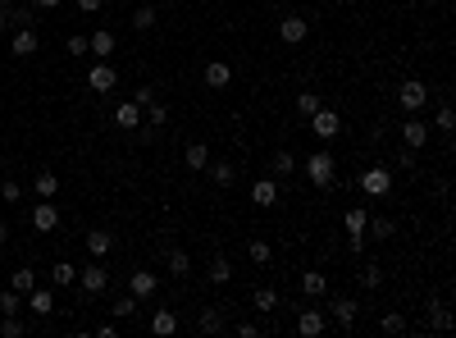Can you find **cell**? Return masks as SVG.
I'll return each instance as SVG.
<instances>
[{"mask_svg": "<svg viewBox=\"0 0 456 338\" xmlns=\"http://www.w3.org/2000/svg\"><path fill=\"white\" fill-rule=\"evenodd\" d=\"M110 311L119 315V320H128V315H137V297H133V293H128V297H119V302H114Z\"/></svg>", "mask_w": 456, "mask_h": 338, "instance_id": "36", "label": "cell"}, {"mask_svg": "<svg viewBox=\"0 0 456 338\" xmlns=\"http://www.w3.org/2000/svg\"><path fill=\"white\" fill-rule=\"evenodd\" d=\"M114 83H119V73H114L105 60H101V64H92V73H87V87H92V92H101V96H105V92H114Z\"/></svg>", "mask_w": 456, "mask_h": 338, "instance_id": "8", "label": "cell"}, {"mask_svg": "<svg viewBox=\"0 0 456 338\" xmlns=\"http://www.w3.org/2000/svg\"><path fill=\"white\" fill-rule=\"evenodd\" d=\"M361 284H365V288H379V284H383V270H379V265H365V270H361Z\"/></svg>", "mask_w": 456, "mask_h": 338, "instance_id": "43", "label": "cell"}, {"mask_svg": "<svg viewBox=\"0 0 456 338\" xmlns=\"http://www.w3.org/2000/svg\"><path fill=\"white\" fill-rule=\"evenodd\" d=\"M297 334H306V338L324 334V311H315V306H306V311L297 315Z\"/></svg>", "mask_w": 456, "mask_h": 338, "instance_id": "13", "label": "cell"}, {"mask_svg": "<svg viewBox=\"0 0 456 338\" xmlns=\"http://www.w3.org/2000/svg\"><path fill=\"white\" fill-rule=\"evenodd\" d=\"M183 165H187V169H206L210 165V147H206V142H192V147L183 151Z\"/></svg>", "mask_w": 456, "mask_h": 338, "instance_id": "19", "label": "cell"}, {"mask_svg": "<svg viewBox=\"0 0 456 338\" xmlns=\"http://www.w3.org/2000/svg\"><path fill=\"white\" fill-rule=\"evenodd\" d=\"M228 279H233V265L224 256H215V260H210V284H228Z\"/></svg>", "mask_w": 456, "mask_h": 338, "instance_id": "33", "label": "cell"}, {"mask_svg": "<svg viewBox=\"0 0 456 338\" xmlns=\"http://www.w3.org/2000/svg\"><path fill=\"white\" fill-rule=\"evenodd\" d=\"M251 201H256V206H274L278 201V183L274 179H256L251 183Z\"/></svg>", "mask_w": 456, "mask_h": 338, "instance_id": "15", "label": "cell"}, {"mask_svg": "<svg viewBox=\"0 0 456 338\" xmlns=\"http://www.w3.org/2000/svg\"><path fill=\"white\" fill-rule=\"evenodd\" d=\"M9 23V5H0V28H5Z\"/></svg>", "mask_w": 456, "mask_h": 338, "instance_id": "51", "label": "cell"}, {"mask_svg": "<svg viewBox=\"0 0 456 338\" xmlns=\"http://www.w3.org/2000/svg\"><path fill=\"white\" fill-rule=\"evenodd\" d=\"M429 315H433V330H452V311H448L443 302H433V306H429Z\"/></svg>", "mask_w": 456, "mask_h": 338, "instance_id": "37", "label": "cell"}, {"mask_svg": "<svg viewBox=\"0 0 456 338\" xmlns=\"http://www.w3.org/2000/svg\"><path fill=\"white\" fill-rule=\"evenodd\" d=\"M18 311H23V293L5 288V293H0V315H18Z\"/></svg>", "mask_w": 456, "mask_h": 338, "instance_id": "28", "label": "cell"}, {"mask_svg": "<svg viewBox=\"0 0 456 338\" xmlns=\"http://www.w3.org/2000/svg\"><path fill=\"white\" fill-rule=\"evenodd\" d=\"M269 169H274V174H283V179H288V174L297 169V156H292V151H278V156L269 160Z\"/></svg>", "mask_w": 456, "mask_h": 338, "instance_id": "34", "label": "cell"}, {"mask_svg": "<svg viewBox=\"0 0 456 338\" xmlns=\"http://www.w3.org/2000/svg\"><path fill=\"white\" fill-rule=\"evenodd\" d=\"M247 256L256 260V265H269V243H260V238H256V243H247Z\"/></svg>", "mask_w": 456, "mask_h": 338, "instance_id": "40", "label": "cell"}, {"mask_svg": "<svg viewBox=\"0 0 456 338\" xmlns=\"http://www.w3.org/2000/svg\"><path fill=\"white\" fill-rule=\"evenodd\" d=\"M27 311H32V315H51V311H55V293L32 288V293H27Z\"/></svg>", "mask_w": 456, "mask_h": 338, "instance_id": "16", "label": "cell"}, {"mask_svg": "<svg viewBox=\"0 0 456 338\" xmlns=\"http://www.w3.org/2000/svg\"><path fill=\"white\" fill-rule=\"evenodd\" d=\"M87 51H96V55L105 60V55L114 51V32H110V28H96V32L87 37Z\"/></svg>", "mask_w": 456, "mask_h": 338, "instance_id": "17", "label": "cell"}, {"mask_svg": "<svg viewBox=\"0 0 456 338\" xmlns=\"http://www.w3.org/2000/svg\"><path fill=\"white\" fill-rule=\"evenodd\" d=\"M197 325H201V334H219V330H224V315H219L215 306H206V311H201V320H197Z\"/></svg>", "mask_w": 456, "mask_h": 338, "instance_id": "30", "label": "cell"}, {"mask_svg": "<svg viewBox=\"0 0 456 338\" xmlns=\"http://www.w3.org/2000/svg\"><path fill=\"white\" fill-rule=\"evenodd\" d=\"M9 51L27 60V55L37 51V32H32V28H18V32H14V42H9Z\"/></svg>", "mask_w": 456, "mask_h": 338, "instance_id": "20", "label": "cell"}, {"mask_svg": "<svg viewBox=\"0 0 456 338\" xmlns=\"http://www.w3.org/2000/svg\"><path fill=\"white\" fill-rule=\"evenodd\" d=\"M9 288H14V293H32V288H37V274H32V270H14V279H9Z\"/></svg>", "mask_w": 456, "mask_h": 338, "instance_id": "29", "label": "cell"}, {"mask_svg": "<svg viewBox=\"0 0 456 338\" xmlns=\"http://www.w3.org/2000/svg\"><path fill=\"white\" fill-rule=\"evenodd\" d=\"M32 192H37V197H46V201H51L55 192H60V174L42 169V174H37V179H32Z\"/></svg>", "mask_w": 456, "mask_h": 338, "instance_id": "18", "label": "cell"}, {"mask_svg": "<svg viewBox=\"0 0 456 338\" xmlns=\"http://www.w3.org/2000/svg\"><path fill=\"white\" fill-rule=\"evenodd\" d=\"M0 334L5 338H23V320H18V315H5V320H0Z\"/></svg>", "mask_w": 456, "mask_h": 338, "instance_id": "41", "label": "cell"}, {"mask_svg": "<svg viewBox=\"0 0 456 338\" xmlns=\"http://www.w3.org/2000/svg\"><path fill=\"white\" fill-rule=\"evenodd\" d=\"M302 293L306 297H324L328 293V279L319 274V270H306V274H302Z\"/></svg>", "mask_w": 456, "mask_h": 338, "instance_id": "22", "label": "cell"}, {"mask_svg": "<svg viewBox=\"0 0 456 338\" xmlns=\"http://www.w3.org/2000/svg\"><path fill=\"white\" fill-rule=\"evenodd\" d=\"M78 284H82V293H105V284H110V274H105V265L96 260V265L78 270Z\"/></svg>", "mask_w": 456, "mask_h": 338, "instance_id": "9", "label": "cell"}, {"mask_svg": "<svg viewBox=\"0 0 456 338\" xmlns=\"http://www.w3.org/2000/svg\"><path fill=\"white\" fill-rule=\"evenodd\" d=\"M155 18H160V14H155L151 5H142L137 14H133V28H137V32H147V28H155Z\"/></svg>", "mask_w": 456, "mask_h": 338, "instance_id": "35", "label": "cell"}, {"mask_svg": "<svg viewBox=\"0 0 456 338\" xmlns=\"http://www.w3.org/2000/svg\"><path fill=\"white\" fill-rule=\"evenodd\" d=\"M297 110H302L306 119H310V114L319 110V96H315V92H302V96H297Z\"/></svg>", "mask_w": 456, "mask_h": 338, "instance_id": "42", "label": "cell"}, {"mask_svg": "<svg viewBox=\"0 0 456 338\" xmlns=\"http://www.w3.org/2000/svg\"><path fill=\"white\" fill-rule=\"evenodd\" d=\"M69 55H87V37H69Z\"/></svg>", "mask_w": 456, "mask_h": 338, "instance_id": "48", "label": "cell"}, {"mask_svg": "<svg viewBox=\"0 0 456 338\" xmlns=\"http://www.w3.org/2000/svg\"><path fill=\"white\" fill-rule=\"evenodd\" d=\"M306 32H310V23H306L302 14H283V18H278V37H283L288 46H302Z\"/></svg>", "mask_w": 456, "mask_h": 338, "instance_id": "6", "label": "cell"}, {"mask_svg": "<svg viewBox=\"0 0 456 338\" xmlns=\"http://www.w3.org/2000/svg\"><path fill=\"white\" fill-rule=\"evenodd\" d=\"M397 101H402L406 114H415V110H424V105H429V87H424L420 78H406L402 87H397Z\"/></svg>", "mask_w": 456, "mask_h": 338, "instance_id": "3", "label": "cell"}, {"mask_svg": "<svg viewBox=\"0 0 456 338\" xmlns=\"http://www.w3.org/2000/svg\"><path fill=\"white\" fill-rule=\"evenodd\" d=\"M142 110H147V123H151V128L169 123V105H164V101H151V105H142Z\"/></svg>", "mask_w": 456, "mask_h": 338, "instance_id": "31", "label": "cell"}, {"mask_svg": "<svg viewBox=\"0 0 456 338\" xmlns=\"http://www.w3.org/2000/svg\"><path fill=\"white\" fill-rule=\"evenodd\" d=\"M73 279H78V265H73V260H55V270H51V284H55V288H69Z\"/></svg>", "mask_w": 456, "mask_h": 338, "instance_id": "25", "label": "cell"}, {"mask_svg": "<svg viewBox=\"0 0 456 338\" xmlns=\"http://www.w3.org/2000/svg\"><path fill=\"white\" fill-rule=\"evenodd\" d=\"M379 325H383L388 334H402V330H406V320H402V315H397V311H388V315H383Z\"/></svg>", "mask_w": 456, "mask_h": 338, "instance_id": "45", "label": "cell"}, {"mask_svg": "<svg viewBox=\"0 0 456 338\" xmlns=\"http://www.w3.org/2000/svg\"><path fill=\"white\" fill-rule=\"evenodd\" d=\"M402 142H406V147H424V142H429V123H420V119H406L402 123Z\"/></svg>", "mask_w": 456, "mask_h": 338, "instance_id": "14", "label": "cell"}, {"mask_svg": "<svg viewBox=\"0 0 456 338\" xmlns=\"http://www.w3.org/2000/svg\"><path fill=\"white\" fill-rule=\"evenodd\" d=\"M137 123H147V114H142V105H137V101L114 105V128H137Z\"/></svg>", "mask_w": 456, "mask_h": 338, "instance_id": "10", "label": "cell"}, {"mask_svg": "<svg viewBox=\"0 0 456 338\" xmlns=\"http://www.w3.org/2000/svg\"><path fill=\"white\" fill-rule=\"evenodd\" d=\"M365 234H374V238H393L397 224H393V219H370V224H365Z\"/></svg>", "mask_w": 456, "mask_h": 338, "instance_id": "38", "label": "cell"}, {"mask_svg": "<svg viewBox=\"0 0 456 338\" xmlns=\"http://www.w3.org/2000/svg\"><path fill=\"white\" fill-rule=\"evenodd\" d=\"M32 229H37V234H51V229H60V210H55L51 201H42V206L32 210Z\"/></svg>", "mask_w": 456, "mask_h": 338, "instance_id": "12", "label": "cell"}, {"mask_svg": "<svg viewBox=\"0 0 456 338\" xmlns=\"http://www.w3.org/2000/svg\"><path fill=\"white\" fill-rule=\"evenodd\" d=\"M328 311H333V320L343 325V330H356V302L352 297H328Z\"/></svg>", "mask_w": 456, "mask_h": 338, "instance_id": "11", "label": "cell"}, {"mask_svg": "<svg viewBox=\"0 0 456 338\" xmlns=\"http://www.w3.org/2000/svg\"><path fill=\"white\" fill-rule=\"evenodd\" d=\"M155 288H160V279H155L151 270H133V274H128V293L137 297V302H147V297H155Z\"/></svg>", "mask_w": 456, "mask_h": 338, "instance_id": "7", "label": "cell"}, {"mask_svg": "<svg viewBox=\"0 0 456 338\" xmlns=\"http://www.w3.org/2000/svg\"><path fill=\"white\" fill-rule=\"evenodd\" d=\"M365 224H370V210H361V206H352L343 215V229H347V243H352V252L361 256L365 252Z\"/></svg>", "mask_w": 456, "mask_h": 338, "instance_id": "2", "label": "cell"}, {"mask_svg": "<svg viewBox=\"0 0 456 338\" xmlns=\"http://www.w3.org/2000/svg\"><path fill=\"white\" fill-rule=\"evenodd\" d=\"M238 334H242V338H260V325H256V320H242Z\"/></svg>", "mask_w": 456, "mask_h": 338, "instance_id": "46", "label": "cell"}, {"mask_svg": "<svg viewBox=\"0 0 456 338\" xmlns=\"http://www.w3.org/2000/svg\"><path fill=\"white\" fill-rule=\"evenodd\" d=\"M361 192L365 197H388V192H393V174H388L383 165H370L361 174Z\"/></svg>", "mask_w": 456, "mask_h": 338, "instance_id": "5", "label": "cell"}, {"mask_svg": "<svg viewBox=\"0 0 456 338\" xmlns=\"http://www.w3.org/2000/svg\"><path fill=\"white\" fill-rule=\"evenodd\" d=\"M110 247H114V238L105 234V229H92V234H87V252H92L96 260H101L105 252H110Z\"/></svg>", "mask_w": 456, "mask_h": 338, "instance_id": "23", "label": "cell"}, {"mask_svg": "<svg viewBox=\"0 0 456 338\" xmlns=\"http://www.w3.org/2000/svg\"><path fill=\"white\" fill-rule=\"evenodd\" d=\"M228 83H233V69L224 60H210L206 64V87H228Z\"/></svg>", "mask_w": 456, "mask_h": 338, "instance_id": "21", "label": "cell"}, {"mask_svg": "<svg viewBox=\"0 0 456 338\" xmlns=\"http://www.w3.org/2000/svg\"><path fill=\"white\" fill-rule=\"evenodd\" d=\"M433 128H438V133H452V128H456V114H452V105H443V110L433 114Z\"/></svg>", "mask_w": 456, "mask_h": 338, "instance_id": "39", "label": "cell"}, {"mask_svg": "<svg viewBox=\"0 0 456 338\" xmlns=\"http://www.w3.org/2000/svg\"><path fill=\"white\" fill-rule=\"evenodd\" d=\"M169 270H173V279H183L192 270V256L183 252V247H173V252H169Z\"/></svg>", "mask_w": 456, "mask_h": 338, "instance_id": "32", "label": "cell"}, {"mask_svg": "<svg viewBox=\"0 0 456 338\" xmlns=\"http://www.w3.org/2000/svg\"><path fill=\"white\" fill-rule=\"evenodd\" d=\"M78 9H82V14H96V9H101V0H78Z\"/></svg>", "mask_w": 456, "mask_h": 338, "instance_id": "49", "label": "cell"}, {"mask_svg": "<svg viewBox=\"0 0 456 338\" xmlns=\"http://www.w3.org/2000/svg\"><path fill=\"white\" fill-rule=\"evenodd\" d=\"M310 133H315L319 142H333L338 133H343V119H338V114L328 110V105H319V110L310 114Z\"/></svg>", "mask_w": 456, "mask_h": 338, "instance_id": "4", "label": "cell"}, {"mask_svg": "<svg viewBox=\"0 0 456 338\" xmlns=\"http://www.w3.org/2000/svg\"><path fill=\"white\" fill-rule=\"evenodd\" d=\"M151 330H155V334H173V330H178V311H169V306H160V311L151 315Z\"/></svg>", "mask_w": 456, "mask_h": 338, "instance_id": "24", "label": "cell"}, {"mask_svg": "<svg viewBox=\"0 0 456 338\" xmlns=\"http://www.w3.org/2000/svg\"><path fill=\"white\" fill-rule=\"evenodd\" d=\"M5 238H9V229H5V219H0V243H5Z\"/></svg>", "mask_w": 456, "mask_h": 338, "instance_id": "52", "label": "cell"}, {"mask_svg": "<svg viewBox=\"0 0 456 338\" xmlns=\"http://www.w3.org/2000/svg\"><path fill=\"white\" fill-rule=\"evenodd\" d=\"M18 197H23V188H18L14 179H5V183H0V201H18Z\"/></svg>", "mask_w": 456, "mask_h": 338, "instance_id": "44", "label": "cell"}, {"mask_svg": "<svg viewBox=\"0 0 456 338\" xmlns=\"http://www.w3.org/2000/svg\"><path fill=\"white\" fill-rule=\"evenodd\" d=\"M27 5H37V9H55L60 0H27Z\"/></svg>", "mask_w": 456, "mask_h": 338, "instance_id": "50", "label": "cell"}, {"mask_svg": "<svg viewBox=\"0 0 456 338\" xmlns=\"http://www.w3.org/2000/svg\"><path fill=\"white\" fill-rule=\"evenodd\" d=\"M206 169H210V179H215V183H219V188H228V183H233V179H238V169H233V165H228V160H210V165H206Z\"/></svg>", "mask_w": 456, "mask_h": 338, "instance_id": "27", "label": "cell"}, {"mask_svg": "<svg viewBox=\"0 0 456 338\" xmlns=\"http://www.w3.org/2000/svg\"><path fill=\"white\" fill-rule=\"evenodd\" d=\"M302 165H306V179L315 183V188H333V169H338V160L328 156V151H310Z\"/></svg>", "mask_w": 456, "mask_h": 338, "instance_id": "1", "label": "cell"}, {"mask_svg": "<svg viewBox=\"0 0 456 338\" xmlns=\"http://www.w3.org/2000/svg\"><path fill=\"white\" fill-rule=\"evenodd\" d=\"M133 101H137V105H151L155 101V87H137V96H133Z\"/></svg>", "mask_w": 456, "mask_h": 338, "instance_id": "47", "label": "cell"}, {"mask_svg": "<svg viewBox=\"0 0 456 338\" xmlns=\"http://www.w3.org/2000/svg\"><path fill=\"white\" fill-rule=\"evenodd\" d=\"M251 306H256V311H278V293L274 288H256V293H251Z\"/></svg>", "mask_w": 456, "mask_h": 338, "instance_id": "26", "label": "cell"}]
</instances>
